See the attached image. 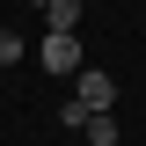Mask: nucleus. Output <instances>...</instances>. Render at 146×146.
I'll return each mask as SVG.
<instances>
[{
	"instance_id": "nucleus-1",
	"label": "nucleus",
	"mask_w": 146,
	"mask_h": 146,
	"mask_svg": "<svg viewBox=\"0 0 146 146\" xmlns=\"http://www.w3.org/2000/svg\"><path fill=\"white\" fill-rule=\"evenodd\" d=\"M36 58H44V73H80V36H73V29H51L44 44H36Z\"/></svg>"
},
{
	"instance_id": "nucleus-7",
	"label": "nucleus",
	"mask_w": 146,
	"mask_h": 146,
	"mask_svg": "<svg viewBox=\"0 0 146 146\" xmlns=\"http://www.w3.org/2000/svg\"><path fill=\"white\" fill-rule=\"evenodd\" d=\"M80 146H88V139H80Z\"/></svg>"
},
{
	"instance_id": "nucleus-3",
	"label": "nucleus",
	"mask_w": 146,
	"mask_h": 146,
	"mask_svg": "<svg viewBox=\"0 0 146 146\" xmlns=\"http://www.w3.org/2000/svg\"><path fill=\"white\" fill-rule=\"evenodd\" d=\"M80 139H88V146H117V117H110V110H95L88 124H80Z\"/></svg>"
},
{
	"instance_id": "nucleus-4",
	"label": "nucleus",
	"mask_w": 146,
	"mask_h": 146,
	"mask_svg": "<svg viewBox=\"0 0 146 146\" xmlns=\"http://www.w3.org/2000/svg\"><path fill=\"white\" fill-rule=\"evenodd\" d=\"M36 15L51 22V29H73V22H80V0H44V7H36Z\"/></svg>"
},
{
	"instance_id": "nucleus-6",
	"label": "nucleus",
	"mask_w": 146,
	"mask_h": 146,
	"mask_svg": "<svg viewBox=\"0 0 146 146\" xmlns=\"http://www.w3.org/2000/svg\"><path fill=\"white\" fill-rule=\"evenodd\" d=\"M29 7H44V0H29Z\"/></svg>"
},
{
	"instance_id": "nucleus-5",
	"label": "nucleus",
	"mask_w": 146,
	"mask_h": 146,
	"mask_svg": "<svg viewBox=\"0 0 146 146\" xmlns=\"http://www.w3.org/2000/svg\"><path fill=\"white\" fill-rule=\"evenodd\" d=\"M15 58H22V36H15V29H7V22H0V73L15 66Z\"/></svg>"
},
{
	"instance_id": "nucleus-2",
	"label": "nucleus",
	"mask_w": 146,
	"mask_h": 146,
	"mask_svg": "<svg viewBox=\"0 0 146 146\" xmlns=\"http://www.w3.org/2000/svg\"><path fill=\"white\" fill-rule=\"evenodd\" d=\"M73 102H80V110H110V102H117V80L95 73V66H80V73H73Z\"/></svg>"
}]
</instances>
